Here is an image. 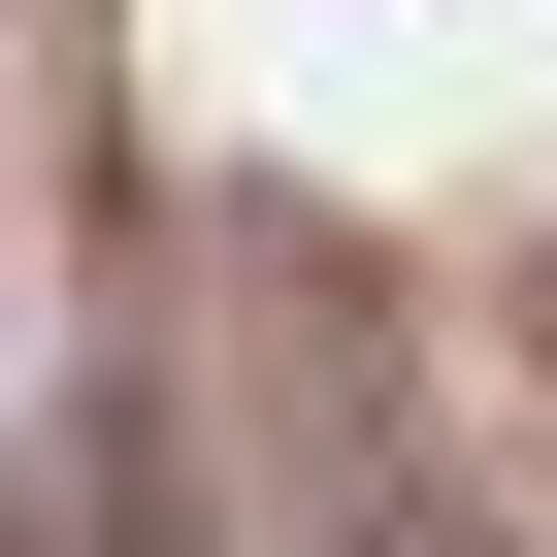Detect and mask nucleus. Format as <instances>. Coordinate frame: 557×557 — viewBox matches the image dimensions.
Wrapping results in <instances>:
<instances>
[{
    "instance_id": "nucleus-1",
    "label": "nucleus",
    "mask_w": 557,
    "mask_h": 557,
    "mask_svg": "<svg viewBox=\"0 0 557 557\" xmlns=\"http://www.w3.org/2000/svg\"><path fill=\"white\" fill-rule=\"evenodd\" d=\"M524 361H557V296H524Z\"/></svg>"
}]
</instances>
